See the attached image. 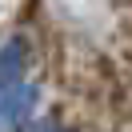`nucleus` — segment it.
I'll use <instances>...</instances> for the list:
<instances>
[{
  "label": "nucleus",
  "instance_id": "2",
  "mask_svg": "<svg viewBox=\"0 0 132 132\" xmlns=\"http://www.w3.org/2000/svg\"><path fill=\"white\" fill-rule=\"evenodd\" d=\"M44 132H48V128H44Z\"/></svg>",
  "mask_w": 132,
  "mask_h": 132
},
{
  "label": "nucleus",
  "instance_id": "1",
  "mask_svg": "<svg viewBox=\"0 0 132 132\" xmlns=\"http://www.w3.org/2000/svg\"><path fill=\"white\" fill-rule=\"evenodd\" d=\"M32 100H36L32 84H8L0 92V124H20L32 108Z\"/></svg>",
  "mask_w": 132,
  "mask_h": 132
}]
</instances>
